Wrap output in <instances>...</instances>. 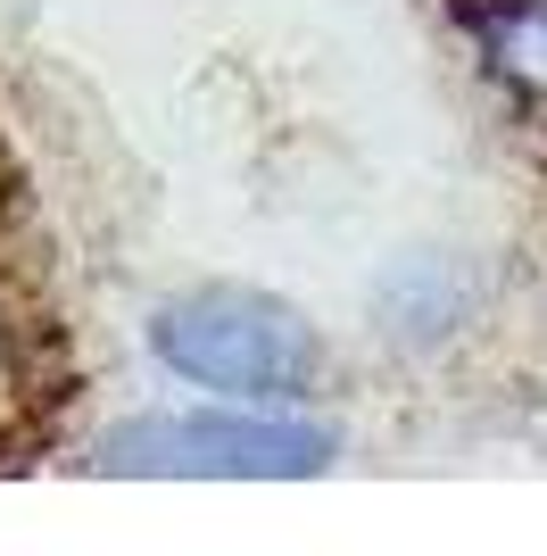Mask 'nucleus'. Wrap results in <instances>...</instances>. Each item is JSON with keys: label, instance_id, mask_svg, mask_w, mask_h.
<instances>
[{"label": "nucleus", "instance_id": "obj_2", "mask_svg": "<svg viewBox=\"0 0 547 556\" xmlns=\"http://www.w3.org/2000/svg\"><path fill=\"white\" fill-rule=\"evenodd\" d=\"M158 357L216 399H298L323 374V341L274 291H182L150 325Z\"/></svg>", "mask_w": 547, "mask_h": 556}, {"label": "nucleus", "instance_id": "obj_1", "mask_svg": "<svg viewBox=\"0 0 547 556\" xmlns=\"http://www.w3.org/2000/svg\"><path fill=\"white\" fill-rule=\"evenodd\" d=\"M341 457V441L316 416L266 407H191V416H141L100 448V473L141 482H307Z\"/></svg>", "mask_w": 547, "mask_h": 556}, {"label": "nucleus", "instance_id": "obj_3", "mask_svg": "<svg viewBox=\"0 0 547 556\" xmlns=\"http://www.w3.org/2000/svg\"><path fill=\"white\" fill-rule=\"evenodd\" d=\"M382 332L390 341H415L432 349L448 341L456 325H465V307H473V291H465V266L456 257H407V266H390L382 275Z\"/></svg>", "mask_w": 547, "mask_h": 556}, {"label": "nucleus", "instance_id": "obj_4", "mask_svg": "<svg viewBox=\"0 0 547 556\" xmlns=\"http://www.w3.org/2000/svg\"><path fill=\"white\" fill-rule=\"evenodd\" d=\"M498 59L514 84L547 92V0H523V9H506L498 17Z\"/></svg>", "mask_w": 547, "mask_h": 556}]
</instances>
